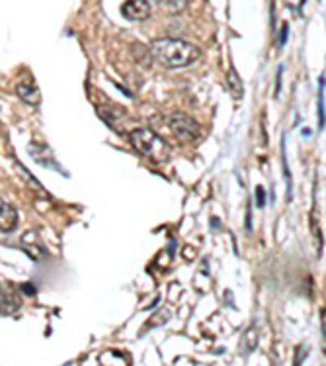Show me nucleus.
<instances>
[{"label":"nucleus","mask_w":326,"mask_h":366,"mask_svg":"<svg viewBox=\"0 0 326 366\" xmlns=\"http://www.w3.org/2000/svg\"><path fill=\"white\" fill-rule=\"evenodd\" d=\"M16 94L20 96V100H24L29 106H37L41 102V92L36 86V83H32V81H22L16 86Z\"/></svg>","instance_id":"423d86ee"},{"label":"nucleus","mask_w":326,"mask_h":366,"mask_svg":"<svg viewBox=\"0 0 326 366\" xmlns=\"http://www.w3.org/2000/svg\"><path fill=\"white\" fill-rule=\"evenodd\" d=\"M10 310H12V308H10L8 296H6V292L0 288V313H8Z\"/></svg>","instance_id":"ddd939ff"},{"label":"nucleus","mask_w":326,"mask_h":366,"mask_svg":"<svg viewBox=\"0 0 326 366\" xmlns=\"http://www.w3.org/2000/svg\"><path fill=\"white\" fill-rule=\"evenodd\" d=\"M256 345H258V333H256L254 327H250L245 333V337H243V348H245L246 353H252Z\"/></svg>","instance_id":"9b49d317"},{"label":"nucleus","mask_w":326,"mask_h":366,"mask_svg":"<svg viewBox=\"0 0 326 366\" xmlns=\"http://www.w3.org/2000/svg\"><path fill=\"white\" fill-rule=\"evenodd\" d=\"M318 128L325 129V74H320V81H318Z\"/></svg>","instance_id":"1a4fd4ad"},{"label":"nucleus","mask_w":326,"mask_h":366,"mask_svg":"<svg viewBox=\"0 0 326 366\" xmlns=\"http://www.w3.org/2000/svg\"><path fill=\"white\" fill-rule=\"evenodd\" d=\"M287 32H290V26H287V24H283V28H281L280 46H283V44H285V39H287Z\"/></svg>","instance_id":"2eb2a0df"},{"label":"nucleus","mask_w":326,"mask_h":366,"mask_svg":"<svg viewBox=\"0 0 326 366\" xmlns=\"http://www.w3.org/2000/svg\"><path fill=\"white\" fill-rule=\"evenodd\" d=\"M16 169H18L20 174H22V178H24V181H27V183H29V186H32V190H36L37 194H43V196H47L46 188H43V184L37 183L36 178H34V176L29 174V171H27V169H24V166L20 165V163H16Z\"/></svg>","instance_id":"9d476101"},{"label":"nucleus","mask_w":326,"mask_h":366,"mask_svg":"<svg viewBox=\"0 0 326 366\" xmlns=\"http://www.w3.org/2000/svg\"><path fill=\"white\" fill-rule=\"evenodd\" d=\"M123 18L131 22H143L151 16V2L149 0H125L121 6Z\"/></svg>","instance_id":"20e7f679"},{"label":"nucleus","mask_w":326,"mask_h":366,"mask_svg":"<svg viewBox=\"0 0 326 366\" xmlns=\"http://www.w3.org/2000/svg\"><path fill=\"white\" fill-rule=\"evenodd\" d=\"M22 245H24L26 253L32 256L34 261H37V259H41V256L46 255V249H43L41 241H39V237H37L34 231H29V233H26V235L22 237Z\"/></svg>","instance_id":"0eeeda50"},{"label":"nucleus","mask_w":326,"mask_h":366,"mask_svg":"<svg viewBox=\"0 0 326 366\" xmlns=\"http://www.w3.org/2000/svg\"><path fill=\"white\" fill-rule=\"evenodd\" d=\"M163 8L170 14H178L182 10L188 6V0H161Z\"/></svg>","instance_id":"f8f14e48"},{"label":"nucleus","mask_w":326,"mask_h":366,"mask_svg":"<svg viewBox=\"0 0 326 366\" xmlns=\"http://www.w3.org/2000/svg\"><path fill=\"white\" fill-rule=\"evenodd\" d=\"M131 143L141 155H145L154 163H166L170 159V147L163 138H158L153 129L139 128L131 131Z\"/></svg>","instance_id":"f03ea898"},{"label":"nucleus","mask_w":326,"mask_h":366,"mask_svg":"<svg viewBox=\"0 0 326 366\" xmlns=\"http://www.w3.org/2000/svg\"><path fill=\"white\" fill-rule=\"evenodd\" d=\"M168 126H170L174 138L180 139L184 143H191V141L200 138V124L188 114H182V112L172 114L168 118Z\"/></svg>","instance_id":"7ed1b4c3"},{"label":"nucleus","mask_w":326,"mask_h":366,"mask_svg":"<svg viewBox=\"0 0 326 366\" xmlns=\"http://www.w3.org/2000/svg\"><path fill=\"white\" fill-rule=\"evenodd\" d=\"M151 55L164 69H184L200 59L201 49L184 39L164 37L151 44Z\"/></svg>","instance_id":"f257e3e1"},{"label":"nucleus","mask_w":326,"mask_h":366,"mask_svg":"<svg viewBox=\"0 0 326 366\" xmlns=\"http://www.w3.org/2000/svg\"><path fill=\"white\" fill-rule=\"evenodd\" d=\"M18 210L8 204V202L0 200V231L2 233H10L14 229L18 228Z\"/></svg>","instance_id":"39448f33"},{"label":"nucleus","mask_w":326,"mask_h":366,"mask_svg":"<svg viewBox=\"0 0 326 366\" xmlns=\"http://www.w3.org/2000/svg\"><path fill=\"white\" fill-rule=\"evenodd\" d=\"M226 84H229V91H231V94L235 96V100H240V98L245 96V84H243L240 74L236 73L235 67H231V69H229V73H226Z\"/></svg>","instance_id":"6e6552de"},{"label":"nucleus","mask_w":326,"mask_h":366,"mask_svg":"<svg viewBox=\"0 0 326 366\" xmlns=\"http://www.w3.org/2000/svg\"><path fill=\"white\" fill-rule=\"evenodd\" d=\"M256 204H258L260 208L266 206V190H264L262 186H258V188H256Z\"/></svg>","instance_id":"4468645a"}]
</instances>
